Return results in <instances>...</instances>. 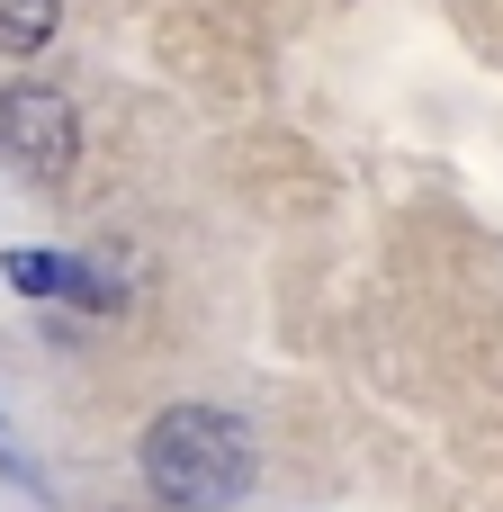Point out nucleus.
Listing matches in <instances>:
<instances>
[{"label": "nucleus", "instance_id": "nucleus-2", "mask_svg": "<svg viewBox=\"0 0 503 512\" xmlns=\"http://www.w3.org/2000/svg\"><path fill=\"white\" fill-rule=\"evenodd\" d=\"M0 153H9L18 171H36V180H63V171H72V153H81L72 99H63V90H45V81L0 90Z\"/></svg>", "mask_w": 503, "mask_h": 512}, {"label": "nucleus", "instance_id": "nucleus-1", "mask_svg": "<svg viewBox=\"0 0 503 512\" xmlns=\"http://www.w3.org/2000/svg\"><path fill=\"white\" fill-rule=\"evenodd\" d=\"M144 486L180 512H225L252 486V432L216 405H180L144 432Z\"/></svg>", "mask_w": 503, "mask_h": 512}, {"label": "nucleus", "instance_id": "nucleus-3", "mask_svg": "<svg viewBox=\"0 0 503 512\" xmlns=\"http://www.w3.org/2000/svg\"><path fill=\"white\" fill-rule=\"evenodd\" d=\"M9 288H27V297H90V306H117L90 270H72V261H45V252H9Z\"/></svg>", "mask_w": 503, "mask_h": 512}, {"label": "nucleus", "instance_id": "nucleus-4", "mask_svg": "<svg viewBox=\"0 0 503 512\" xmlns=\"http://www.w3.org/2000/svg\"><path fill=\"white\" fill-rule=\"evenodd\" d=\"M54 18H63V0H0V54H36L54 36Z\"/></svg>", "mask_w": 503, "mask_h": 512}]
</instances>
